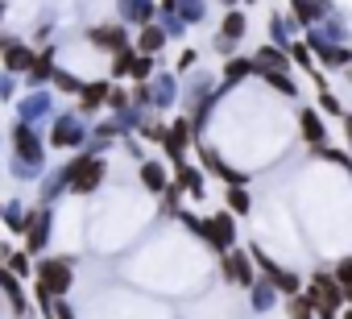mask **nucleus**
Returning a JSON list of instances; mask_svg holds the SVG:
<instances>
[{
    "mask_svg": "<svg viewBox=\"0 0 352 319\" xmlns=\"http://www.w3.org/2000/svg\"><path fill=\"white\" fill-rule=\"evenodd\" d=\"M100 179H104V162L100 157H75V162L67 166V183H71V191L75 195H87V191H96L100 187Z\"/></svg>",
    "mask_w": 352,
    "mask_h": 319,
    "instance_id": "1",
    "label": "nucleus"
},
{
    "mask_svg": "<svg viewBox=\"0 0 352 319\" xmlns=\"http://www.w3.org/2000/svg\"><path fill=\"white\" fill-rule=\"evenodd\" d=\"M307 298L315 302L319 319H336V311H340V286H336L327 274H315V278H311V294H307Z\"/></svg>",
    "mask_w": 352,
    "mask_h": 319,
    "instance_id": "2",
    "label": "nucleus"
},
{
    "mask_svg": "<svg viewBox=\"0 0 352 319\" xmlns=\"http://www.w3.org/2000/svg\"><path fill=\"white\" fill-rule=\"evenodd\" d=\"M38 290H46V294H67V290H71V261H67V257L42 261V265H38Z\"/></svg>",
    "mask_w": 352,
    "mask_h": 319,
    "instance_id": "3",
    "label": "nucleus"
},
{
    "mask_svg": "<svg viewBox=\"0 0 352 319\" xmlns=\"http://www.w3.org/2000/svg\"><path fill=\"white\" fill-rule=\"evenodd\" d=\"M199 232L212 241V249H228V245H232V216H228V212H220V216L204 220V224H199Z\"/></svg>",
    "mask_w": 352,
    "mask_h": 319,
    "instance_id": "4",
    "label": "nucleus"
},
{
    "mask_svg": "<svg viewBox=\"0 0 352 319\" xmlns=\"http://www.w3.org/2000/svg\"><path fill=\"white\" fill-rule=\"evenodd\" d=\"M311 50H319V63H323V67H348V63H352V50H344V46H336V42H323L319 34L311 38Z\"/></svg>",
    "mask_w": 352,
    "mask_h": 319,
    "instance_id": "5",
    "label": "nucleus"
},
{
    "mask_svg": "<svg viewBox=\"0 0 352 319\" xmlns=\"http://www.w3.org/2000/svg\"><path fill=\"white\" fill-rule=\"evenodd\" d=\"M224 278L236 282V286H253V265H249V257H245L241 249L224 257Z\"/></svg>",
    "mask_w": 352,
    "mask_h": 319,
    "instance_id": "6",
    "label": "nucleus"
},
{
    "mask_svg": "<svg viewBox=\"0 0 352 319\" xmlns=\"http://www.w3.org/2000/svg\"><path fill=\"white\" fill-rule=\"evenodd\" d=\"M327 13V0H290V17L298 25H315Z\"/></svg>",
    "mask_w": 352,
    "mask_h": 319,
    "instance_id": "7",
    "label": "nucleus"
},
{
    "mask_svg": "<svg viewBox=\"0 0 352 319\" xmlns=\"http://www.w3.org/2000/svg\"><path fill=\"white\" fill-rule=\"evenodd\" d=\"M13 141H17V162H25V166H34L38 157H42V149H38V141H34V133L25 129V124H17V133H13Z\"/></svg>",
    "mask_w": 352,
    "mask_h": 319,
    "instance_id": "8",
    "label": "nucleus"
},
{
    "mask_svg": "<svg viewBox=\"0 0 352 319\" xmlns=\"http://www.w3.org/2000/svg\"><path fill=\"white\" fill-rule=\"evenodd\" d=\"M187 141H191V124H187V120H174L170 133H166V153L174 157V162L183 157V145H187Z\"/></svg>",
    "mask_w": 352,
    "mask_h": 319,
    "instance_id": "9",
    "label": "nucleus"
},
{
    "mask_svg": "<svg viewBox=\"0 0 352 319\" xmlns=\"http://www.w3.org/2000/svg\"><path fill=\"white\" fill-rule=\"evenodd\" d=\"M87 38H91L96 46H112V50H124V30H120V25H96V30H87Z\"/></svg>",
    "mask_w": 352,
    "mask_h": 319,
    "instance_id": "10",
    "label": "nucleus"
},
{
    "mask_svg": "<svg viewBox=\"0 0 352 319\" xmlns=\"http://www.w3.org/2000/svg\"><path fill=\"white\" fill-rule=\"evenodd\" d=\"M298 124H302V137L319 149L323 145V120H319V112H311V108H302L298 112Z\"/></svg>",
    "mask_w": 352,
    "mask_h": 319,
    "instance_id": "11",
    "label": "nucleus"
},
{
    "mask_svg": "<svg viewBox=\"0 0 352 319\" xmlns=\"http://www.w3.org/2000/svg\"><path fill=\"white\" fill-rule=\"evenodd\" d=\"M34 63H38V58H34V50H25V46H9V50H5V67H9V71H34Z\"/></svg>",
    "mask_w": 352,
    "mask_h": 319,
    "instance_id": "12",
    "label": "nucleus"
},
{
    "mask_svg": "<svg viewBox=\"0 0 352 319\" xmlns=\"http://www.w3.org/2000/svg\"><path fill=\"white\" fill-rule=\"evenodd\" d=\"M108 96H112V87H108V83H91V87H83V91H79V108H83V112H91V108H100Z\"/></svg>",
    "mask_w": 352,
    "mask_h": 319,
    "instance_id": "13",
    "label": "nucleus"
},
{
    "mask_svg": "<svg viewBox=\"0 0 352 319\" xmlns=\"http://www.w3.org/2000/svg\"><path fill=\"white\" fill-rule=\"evenodd\" d=\"M290 67V58L278 50V46H265L261 54H257V71H286Z\"/></svg>",
    "mask_w": 352,
    "mask_h": 319,
    "instance_id": "14",
    "label": "nucleus"
},
{
    "mask_svg": "<svg viewBox=\"0 0 352 319\" xmlns=\"http://www.w3.org/2000/svg\"><path fill=\"white\" fill-rule=\"evenodd\" d=\"M141 183H145V191L157 195V191H166V170H162L157 162H145V166H141Z\"/></svg>",
    "mask_w": 352,
    "mask_h": 319,
    "instance_id": "15",
    "label": "nucleus"
},
{
    "mask_svg": "<svg viewBox=\"0 0 352 319\" xmlns=\"http://www.w3.org/2000/svg\"><path fill=\"white\" fill-rule=\"evenodd\" d=\"M179 191H191V195H199L204 191V175L195 170V166H179V183H174Z\"/></svg>",
    "mask_w": 352,
    "mask_h": 319,
    "instance_id": "16",
    "label": "nucleus"
},
{
    "mask_svg": "<svg viewBox=\"0 0 352 319\" xmlns=\"http://www.w3.org/2000/svg\"><path fill=\"white\" fill-rule=\"evenodd\" d=\"M162 42H166V34H162V30H153V25H145V30H141V42H137V50L149 58V54H157V50H162Z\"/></svg>",
    "mask_w": 352,
    "mask_h": 319,
    "instance_id": "17",
    "label": "nucleus"
},
{
    "mask_svg": "<svg viewBox=\"0 0 352 319\" xmlns=\"http://www.w3.org/2000/svg\"><path fill=\"white\" fill-rule=\"evenodd\" d=\"M257 71V63H249V58H228V67H224V83H241L245 75H253Z\"/></svg>",
    "mask_w": 352,
    "mask_h": 319,
    "instance_id": "18",
    "label": "nucleus"
},
{
    "mask_svg": "<svg viewBox=\"0 0 352 319\" xmlns=\"http://www.w3.org/2000/svg\"><path fill=\"white\" fill-rule=\"evenodd\" d=\"M220 38L241 42V38H245V13H228V17H224V25H220Z\"/></svg>",
    "mask_w": 352,
    "mask_h": 319,
    "instance_id": "19",
    "label": "nucleus"
},
{
    "mask_svg": "<svg viewBox=\"0 0 352 319\" xmlns=\"http://www.w3.org/2000/svg\"><path fill=\"white\" fill-rule=\"evenodd\" d=\"M261 75H265V83H270L274 91H282V96H294V91H298V87L290 83V75H286V71H261Z\"/></svg>",
    "mask_w": 352,
    "mask_h": 319,
    "instance_id": "20",
    "label": "nucleus"
},
{
    "mask_svg": "<svg viewBox=\"0 0 352 319\" xmlns=\"http://www.w3.org/2000/svg\"><path fill=\"white\" fill-rule=\"evenodd\" d=\"M286 311H290V319H315V302H311L307 294H294Z\"/></svg>",
    "mask_w": 352,
    "mask_h": 319,
    "instance_id": "21",
    "label": "nucleus"
},
{
    "mask_svg": "<svg viewBox=\"0 0 352 319\" xmlns=\"http://www.w3.org/2000/svg\"><path fill=\"white\" fill-rule=\"evenodd\" d=\"M5 224H9L13 232H25V228H30L34 220H30V216L21 212V204H13V208H5Z\"/></svg>",
    "mask_w": 352,
    "mask_h": 319,
    "instance_id": "22",
    "label": "nucleus"
},
{
    "mask_svg": "<svg viewBox=\"0 0 352 319\" xmlns=\"http://www.w3.org/2000/svg\"><path fill=\"white\" fill-rule=\"evenodd\" d=\"M46 224H50V216H46V212H38V216H34V224H30V249H42V241H46Z\"/></svg>",
    "mask_w": 352,
    "mask_h": 319,
    "instance_id": "23",
    "label": "nucleus"
},
{
    "mask_svg": "<svg viewBox=\"0 0 352 319\" xmlns=\"http://www.w3.org/2000/svg\"><path fill=\"white\" fill-rule=\"evenodd\" d=\"M133 63H137V58H133V50H129V46H124V50H116V58H112V75L133 71Z\"/></svg>",
    "mask_w": 352,
    "mask_h": 319,
    "instance_id": "24",
    "label": "nucleus"
},
{
    "mask_svg": "<svg viewBox=\"0 0 352 319\" xmlns=\"http://www.w3.org/2000/svg\"><path fill=\"white\" fill-rule=\"evenodd\" d=\"M75 141H79V129H75V124H71V120H67V124H58V129H54V145H75Z\"/></svg>",
    "mask_w": 352,
    "mask_h": 319,
    "instance_id": "25",
    "label": "nucleus"
},
{
    "mask_svg": "<svg viewBox=\"0 0 352 319\" xmlns=\"http://www.w3.org/2000/svg\"><path fill=\"white\" fill-rule=\"evenodd\" d=\"M290 63L311 67V42H294V46H290Z\"/></svg>",
    "mask_w": 352,
    "mask_h": 319,
    "instance_id": "26",
    "label": "nucleus"
},
{
    "mask_svg": "<svg viewBox=\"0 0 352 319\" xmlns=\"http://www.w3.org/2000/svg\"><path fill=\"white\" fill-rule=\"evenodd\" d=\"M319 108H323V112H327V116H344V108H340V100H336V96H331V91H327V87H323V91H319Z\"/></svg>",
    "mask_w": 352,
    "mask_h": 319,
    "instance_id": "27",
    "label": "nucleus"
},
{
    "mask_svg": "<svg viewBox=\"0 0 352 319\" xmlns=\"http://www.w3.org/2000/svg\"><path fill=\"white\" fill-rule=\"evenodd\" d=\"M228 208H232V212H241V216H245V212H249V195H245V191H241V187H232V191H228Z\"/></svg>",
    "mask_w": 352,
    "mask_h": 319,
    "instance_id": "28",
    "label": "nucleus"
},
{
    "mask_svg": "<svg viewBox=\"0 0 352 319\" xmlns=\"http://www.w3.org/2000/svg\"><path fill=\"white\" fill-rule=\"evenodd\" d=\"M204 13V0H183V21H199Z\"/></svg>",
    "mask_w": 352,
    "mask_h": 319,
    "instance_id": "29",
    "label": "nucleus"
},
{
    "mask_svg": "<svg viewBox=\"0 0 352 319\" xmlns=\"http://www.w3.org/2000/svg\"><path fill=\"white\" fill-rule=\"evenodd\" d=\"M30 75H34V79H46V75H50V50L34 63V71H30Z\"/></svg>",
    "mask_w": 352,
    "mask_h": 319,
    "instance_id": "30",
    "label": "nucleus"
},
{
    "mask_svg": "<svg viewBox=\"0 0 352 319\" xmlns=\"http://www.w3.org/2000/svg\"><path fill=\"white\" fill-rule=\"evenodd\" d=\"M145 75H149V58H137L133 63V79H145Z\"/></svg>",
    "mask_w": 352,
    "mask_h": 319,
    "instance_id": "31",
    "label": "nucleus"
},
{
    "mask_svg": "<svg viewBox=\"0 0 352 319\" xmlns=\"http://www.w3.org/2000/svg\"><path fill=\"white\" fill-rule=\"evenodd\" d=\"M9 270H17V274H25V270H30V261H25L21 253H13V257H9Z\"/></svg>",
    "mask_w": 352,
    "mask_h": 319,
    "instance_id": "32",
    "label": "nucleus"
},
{
    "mask_svg": "<svg viewBox=\"0 0 352 319\" xmlns=\"http://www.w3.org/2000/svg\"><path fill=\"white\" fill-rule=\"evenodd\" d=\"M108 104H112V108H124V104H129V96H124V91H112V96H108Z\"/></svg>",
    "mask_w": 352,
    "mask_h": 319,
    "instance_id": "33",
    "label": "nucleus"
},
{
    "mask_svg": "<svg viewBox=\"0 0 352 319\" xmlns=\"http://www.w3.org/2000/svg\"><path fill=\"white\" fill-rule=\"evenodd\" d=\"M344 124H348V141H352V116H344Z\"/></svg>",
    "mask_w": 352,
    "mask_h": 319,
    "instance_id": "34",
    "label": "nucleus"
},
{
    "mask_svg": "<svg viewBox=\"0 0 352 319\" xmlns=\"http://www.w3.org/2000/svg\"><path fill=\"white\" fill-rule=\"evenodd\" d=\"M344 319H352V311H344Z\"/></svg>",
    "mask_w": 352,
    "mask_h": 319,
    "instance_id": "35",
    "label": "nucleus"
},
{
    "mask_svg": "<svg viewBox=\"0 0 352 319\" xmlns=\"http://www.w3.org/2000/svg\"><path fill=\"white\" fill-rule=\"evenodd\" d=\"M224 5H232V0H224Z\"/></svg>",
    "mask_w": 352,
    "mask_h": 319,
    "instance_id": "36",
    "label": "nucleus"
}]
</instances>
